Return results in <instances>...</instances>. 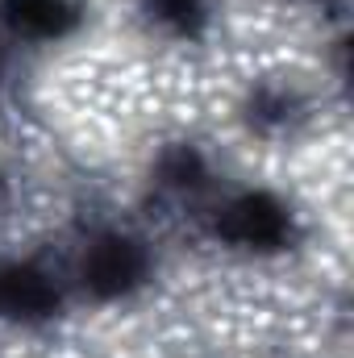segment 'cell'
I'll list each match as a JSON object with an SVG mask.
<instances>
[{
    "instance_id": "cell-2",
    "label": "cell",
    "mask_w": 354,
    "mask_h": 358,
    "mask_svg": "<svg viewBox=\"0 0 354 358\" xmlns=\"http://www.w3.org/2000/svg\"><path fill=\"white\" fill-rule=\"evenodd\" d=\"M217 234L246 250H283L292 242V213L271 192H242L225 204Z\"/></svg>"
},
{
    "instance_id": "cell-4",
    "label": "cell",
    "mask_w": 354,
    "mask_h": 358,
    "mask_svg": "<svg viewBox=\"0 0 354 358\" xmlns=\"http://www.w3.org/2000/svg\"><path fill=\"white\" fill-rule=\"evenodd\" d=\"M0 21L21 38L55 42L80 25V4L76 0H0Z\"/></svg>"
},
{
    "instance_id": "cell-6",
    "label": "cell",
    "mask_w": 354,
    "mask_h": 358,
    "mask_svg": "<svg viewBox=\"0 0 354 358\" xmlns=\"http://www.w3.org/2000/svg\"><path fill=\"white\" fill-rule=\"evenodd\" d=\"M163 179H167L171 187H196V183L204 179V163H200L192 150H176V155L163 159Z\"/></svg>"
},
{
    "instance_id": "cell-5",
    "label": "cell",
    "mask_w": 354,
    "mask_h": 358,
    "mask_svg": "<svg viewBox=\"0 0 354 358\" xmlns=\"http://www.w3.org/2000/svg\"><path fill=\"white\" fill-rule=\"evenodd\" d=\"M150 13L171 34H196L204 21V0H150Z\"/></svg>"
},
{
    "instance_id": "cell-1",
    "label": "cell",
    "mask_w": 354,
    "mask_h": 358,
    "mask_svg": "<svg viewBox=\"0 0 354 358\" xmlns=\"http://www.w3.org/2000/svg\"><path fill=\"white\" fill-rule=\"evenodd\" d=\"M146 275H150V259L142 242H134L129 234H100L80 263V279L96 300H121L138 292Z\"/></svg>"
},
{
    "instance_id": "cell-3",
    "label": "cell",
    "mask_w": 354,
    "mask_h": 358,
    "mask_svg": "<svg viewBox=\"0 0 354 358\" xmlns=\"http://www.w3.org/2000/svg\"><path fill=\"white\" fill-rule=\"evenodd\" d=\"M59 313L55 279L34 263H4L0 267V317L4 321H46Z\"/></svg>"
}]
</instances>
